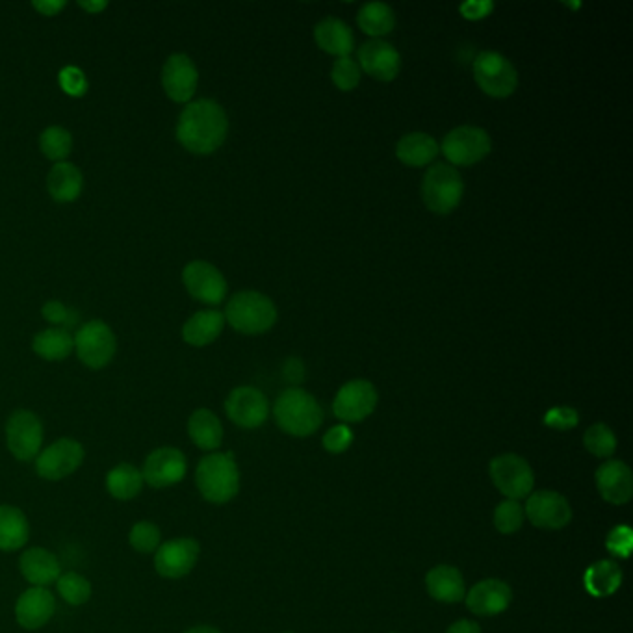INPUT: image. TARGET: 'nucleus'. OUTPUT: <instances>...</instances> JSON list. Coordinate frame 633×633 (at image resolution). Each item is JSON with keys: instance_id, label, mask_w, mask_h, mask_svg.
<instances>
[{"instance_id": "b1692460", "label": "nucleus", "mask_w": 633, "mask_h": 633, "mask_svg": "<svg viewBox=\"0 0 633 633\" xmlns=\"http://www.w3.org/2000/svg\"><path fill=\"white\" fill-rule=\"evenodd\" d=\"M427 593L442 604H457L466 596L465 578L450 565H439L426 576Z\"/></svg>"}, {"instance_id": "6e6552de", "label": "nucleus", "mask_w": 633, "mask_h": 633, "mask_svg": "<svg viewBox=\"0 0 633 633\" xmlns=\"http://www.w3.org/2000/svg\"><path fill=\"white\" fill-rule=\"evenodd\" d=\"M491 478L494 487L504 494L507 500H522L528 498L535 476L530 463L517 453H504L491 461Z\"/></svg>"}, {"instance_id": "2eb2a0df", "label": "nucleus", "mask_w": 633, "mask_h": 633, "mask_svg": "<svg viewBox=\"0 0 633 633\" xmlns=\"http://www.w3.org/2000/svg\"><path fill=\"white\" fill-rule=\"evenodd\" d=\"M524 515L539 530H563L572 520V507L559 492H533L528 498Z\"/></svg>"}, {"instance_id": "c85d7f7f", "label": "nucleus", "mask_w": 633, "mask_h": 633, "mask_svg": "<svg viewBox=\"0 0 633 633\" xmlns=\"http://www.w3.org/2000/svg\"><path fill=\"white\" fill-rule=\"evenodd\" d=\"M223 325H225L223 312H195L194 316L184 323L182 338L186 344H190L194 348H205L221 335Z\"/></svg>"}, {"instance_id": "37998d69", "label": "nucleus", "mask_w": 633, "mask_h": 633, "mask_svg": "<svg viewBox=\"0 0 633 633\" xmlns=\"http://www.w3.org/2000/svg\"><path fill=\"white\" fill-rule=\"evenodd\" d=\"M578 422H580V416H578V411L572 407H554L544 414V424L552 429H559V431L572 429V427L578 426Z\"/></svg>"}, {"instance_id": "f704fd0d", "label": "nucleus", "mask_w": 633, "mask_h": 633, "mask_svg": "<svg viewBox=\"0 0 633 633\" xmlns=\"http://www.w3.org/2000/svg\"><path fill=\"white\" fill-rule=\"evenodd\" d=\"M56 591H58V595L62 596L65 604L75 606V608L84 606L93 595L90 580L78 572L60 574V578L56 580Z\"/></svg>"}, {"instance_id": "2f4dec72", "label": "nucleus", "mask_w": 633, "mask_h": 633, "mask_svg": "<svg viewBox=\"0 0 633 633\" xmlns=\"http://www.w3.org/2000/svg\"><path fill=\"white\" fill-rule=\"evenodd\" d=\"M32 349L45 361H64L73 353L75 340L67 329L52 327L34 336Z\"/></svg>"}, {"instance_id": "6ab92c4d", "label": "nucleus", "mask_w": 633, "mask_h": 633, "mask_svg": "<svg viewBox=\"0 0 633 633\" xmlns=\"http://www.w3.org/2000/svg\"><path fill=\"white\" fill-rule=\"evenodd\" d=\"M56 600L47 587H28L15 602V621L28 632H34L51 622Z\"/></svg>"}, {"instance_id": "f8f14e48", "label": "nucleus", "mask_w": 633, "mask_h": 633, "mask_svg": "<svg viewBox=\"0 0 633 633\" xmlns=\"http://www.w3.org/2000/svg\"><path fill=\"white\" fill-rule=\"evenodd\" d=\"M140 470L145 485L153 489H169L184 479L188 472V461L179 448L162 446L145 457Z\"/></svg>"}, {"instance_id": "20e7f679", "label": "nucleus", "mask_w": 633, "mask_h": 633, "mask_svg": "<svg viewBox=\"0 0 633 633\" xmlns=\"http://www.w3.org/2000/svg\"><path fill=\"white\" fill-rule=\"evenodd\" d=\"M223 316L242 335H262L277 322V307L268 296L246 290L234 294Z\"/></svg>"}, {"instance_id": "dca6fc26", "label": "nucleus", "mask_w": 633, "mask_h": 633, "mask_svg": "<svg viewBox=\"0 0 633 633\" xmlns=\"http://www.w3.org/2000/svg\"><path fill=\"white\" fill-rule=\"evenodd\" d=\"M182 283L192 298L207 305H220L227 296V281L223 273L205 260L190 262L182 272Z\"/></svg>"}, {"instance_id": "0eeeda50", "label": "nucleus", "mask_w": 633, "mask_h": 633, "mask_svg": "<svg viewBox=\"0 0 633 633\" xmlns=\"http://www.w3.org/2000/svg\"><path fill=\"white\" fill-rule=\"evenodd\" d=\"M84 446L75 439L54 440L34 459L36 474L45 481H62L77 472L84 463Z\"/></svg>"}, {"instance_id": "c9c22d12", "label": "nucleus", "mask_w": 633, "mask_h": 633, "mask_svg": "<svg viewBox=\"0 0 633 633\" xmlns=\"http://www.w3.org/2000/svg\"><path fill=\"white\" fill-rule=\"evenodd\" d=\"M39 147L41 153L52 162H65V158L73 151V136L64 127H49L41 132Z\"/></svg>"}, {"instance_id": "72a5a7b5", "label": "nucleus", "mask_w": 633, "mask_h": 633, "mask_svg": "<svg viewBox=\"0 0 633 633\" xmlns=\"http://www.w3.org/2000/svg\"><path fill=\"white\" fill-rule=\"evenodd\" d=\"M622 570L615 561H598L585 572V589L593 596H609L619 591Z\"/></svg>"}, {"instance_id": "9b49d317", "label": "nucleus", "mask_w": 633, "mask_h": 633, "mask_svg": "<svg viewBox=\"0 0 633 633\" xmlns=\"http://www.w3.org/2000/svg\"><path fill=\"white\" fill-rule=\"evenodd\" d=\"M73 340H75L78 359L91 370H101L104 366H108L116 355V335L101 320L84 323Z\"/></svg>"}, {"instance_id": "a878e982", "label": "nucleus", "mask_w": 633, "mask_h": 633, "mask_svg": "<svg viewBox=\"0 0 633 633\" xmlns=\"http://www.w3.org/2000/svg\"><path fill=\"white\" fill-rule=\"evenodd\" d=\"M30 539V522L15 505H0V552H17Z\"/></svg>"}, {"instance_id": "7c9ffc66", "label": "nucleus", "mask_w": 633, "mask_h": 633, "mask_svg": "<svg viewBox=\"0 0 633 633\" xmlns=\"http://www.w3.org/2000/svg\"><path fill=\"white\" fill-rule=\"evenodd\" d=\"M106 491L117 500V502H130L142 492L143 481L142 470L138 466L130 463H119L106 474Z\"/></svg>"}, {"instance_id": "ddd939ff", "label": "nucleus", "mask_w": 633, "mask_h": 633, "mask_svg": "<svg viewBox=\"0 0 633 633\" xmlns=\"http://www.w3.org/2000/svg\"><path fill=\"white\" fill-rule=\"evenodd\" d=\"M201 546L192 537H177L160 544L155 552V570L166 580H181L195 569Z\"/></svg>"}, {"instance_id": "f3484780", "label": "nucleus", "mask_w": 633, "mask_h": 633, "mask_svg": "<svg viewBox=\"0 0 633 633\" xmlns=\"http://www.w3.org/2000/svg\"><path fill=\"white\" fill-rule=\"evenodd\" d=\"M225 413L236 426L257 429L268 420L270 403L259 388L238 387L225 401Z\"/></svg>"}, {"instance_id": "7ed1b4c3", "label": "nucleus", "mask_w": 633, "mask_h": 633, "mask_svg": "<svg viewBox=\"0 0 633 633\" xmlns=\"http://www.w3.org/2000/svg\"><path fill=\"white\" fill-rule=\"evenodd\" d=\"M273 416L277 426L292 437L314 435L323 422L320 403L303 388H286L275 401Z\"/></svg>"}, {"instance_id": "79ce46f5", "label": "nucleus", "mask_w": 633, "mask_h": 633, "mask_svg": "<svg viewBox=\"0 0 633 633\" xmlns=\"http://www.w3.org/2000/svg\"><path fill=\"white\" fill-rule=\"evenodd\" d=\"M353 442V431L346 424L331 427L323 435V448L329 453H344Z\"/></svg>"}, {"instance_id": "cd10ccee", "label": "nucleus", "mask_w": 633, "mask_h": 633, "mask_svg": "<svg viewBox=\"0 0 633 633\" xmlns=\"http://www.w3.org/2000/svg\"><path fill=\"white\" fill-rule=\"evenodd\" d=\"M84 188L82 171L69 162H58L52 166L47 177V190L54 201L71 203L77 201Z\"/></svg>"}, {"instance_id": "a19ab883", "label": "nucleus", "mask_w": 633, "mask_h": 633, "mask_svg": "<svg viewBox=\"0 0 633 633\" xmlns=\"http://www.w3.org/2000/svg\"><path fill=\"white\" fill-rule=\"evenodd\" d=\"M60 86L71 97H82L88 91V78L75 65L64 67L60 71Z\"/></svg>"}, {"instance_id": "4468645a", "label": "nucleus", "mask_w": 633, "mask_h": 633, "mask_svg": "<svg viewBox=\"0 0 633 633\" xmlns=\"http://www.w3.org/2000/svg\"><path fill=\"white\" fill-rule=\"evenodd\" d=\"M377 400V390L370 381L355 379L336 392L333 413L346 424H357L374 413Z\"/></svg>"}, {"instance_id": "c756f323", "label": "nucleus", "mask_w": 633, "mask_h": 633, "mask_svg": "<svg viewBox=\"0 0 633 633\" xmlns=\"http://www.w3.org/2000/svg\"><path fill=\"white\" fill-rule=\"evenodd\" d=\"M188 435L199 450L214 452L223 442L221 420L208 409H197L188 420Z\"/></svg>"}, {"instance_id": "49530a36", "label": "nucleus", "mask_w": 633, "mask_h": 633, "mask_svg": "<svg viewBox=\"0 0 633 633\" xmlns=\"http://www.w3.org/2000/svg\"><path fill=\"white\" fill-rule=\"evenodd\" d=\"M492 10H494V4L489 0H485V2L483 0H470L461 6L463 17L470 19V21H479V19L489 17Z\"/></svg>"}, {"instance_id": "473e14b6", "label": "nucleus", "mask_w": 633, "mask_h": 633, "mask_svg": "<svg viewBox=\"0 0 633 633\" xmlns=\"http://www.w3.org/2000/svg\"><path fill=\"white\" fill-rule=\"evenodd\" d=\"M357 23L364 34L381 39L394 30L396 13L385 2H368L359 10Z\"/></svg>"}, {"instance_id": "bb28decb", "label": "nucleus", "mask_w": 633, "mask_h": 633, "mask_svg": "<svg viewBox=\"0 0 633 633\" xmlns=\"http://www.w3.org/2000/svg\"><path fill=\"white\" fill-rule=\"evenodd\" d=\"M314 39L318 47L336 58L349 56L353 51V32L344 21L336 17H327L314 28Z\"/></svg>"}, {"instance_id": "8fccbe9b", "label": "nucleus", "mask_w": 633, "mask_h": 633, "mask_svg": "<svg viewBox=\"0 0 633 633\" xmlns=\"http://www.w3.org/2000/svg\"><path fill=\"white\" fill-rule=\"evenodd\" d=\"M446 633H481L478 622L474 621H457L453 622Z\"/></svg>"}, {"instance_id": "4c0bfd02", "label": "nucleus", "mask_w": 633, "mask_h": 633, "mask_svg": "<svg viewBox=\"0 0 633 633\" xmlns=\"http://www.w3.org/2000/svg\"><path fill=\"white\" fill-rule=\"evenodd\" d=\"M583 444L587 452L600 459H608L617 450V437L606 424H595L583 435Z\"/></svg>"}, {"instance_id": "f03ea898", "label": "nucleus", "mask_w": 633, "mask_h": 633, "mask_svg": "<svg viewBox=\"0 0 633 633\" xmlns=\"http://www.w3.org/2000/svg\"><path fill=\"white\" fill-rule=\"evenodd\" d=\"M195 485L210 504H229L240 491V470L231 452L208 453L195 468Z\"/></svg>"}, {"instance_id": "1a4fd4ad", "label": "nucleus", "mask_w": 633, "mask_h": 633, "mask_svg": "<svg viewBox=\"0 0 633 633\" xmlns=\"http://www.w3.org/2000/svg\"><path fill=\"white\" fill-rule=\"evenodd\" d=\"M491 136L487 130L463 125L450 130L442 140L440 151L450 162V166H474L491 153Z\"/></svg>"}, {"instance_id": "de8ad7c7", "label": "nucleus", "mask_w": 633, "mask_h": 633, "mask_svg": "<svg viewBox=\"0 0 633 633\" xmlns=\"http://www.w3.org/2000/svg\"><path fill=\"white\" fill-rule=\"evenodd\" d=\"M283 372H285L286 381H290L294 385L301 383L303 377H305V368H303V362L299 361V359H288Z\"/></svg>"}, {"instance_id": "423d86ee", "label": "nucleus", "mask_w": 633, "mask_h": 633, "mask_svg": "<svg viewBox=\"0 0 633 633\" xmlns=\"http://www.w3.org/2000/svg\"><path fill=\"white\" fill-rule=\"evenodd\" d=\"M472 69H474V78L479 88L489 97L505 99L517 90V69L500 52H479Z\"/></svg>"}, {"instance_id": "9d476101", "label": "nucleus", "mask_w": 633, "mask_h": 633, "mask_svg": "<svg viewBox=\"0 0 633 633\" xmlns=\"http://www.w3.org/2000/svg\"><path fill=\"white\" fill-rule=\"evenodd\" d=\"M6 444L17 461H34L43 450V424L38 414L26 409L12 413L6 422Z\"/></svg>"}, {"instance_id": "3c124183", "label": "nucleus", "mask_w": 633, "mask_h": 633, "mask_svg": "<svg viewBox=\"0 0 633 633\" xmlns=\"http://www.w3.org/2000/svg\"><path fill=\"white\" fill-rule=\"evenodd\" d=\"M106 6H108V2H80V8H84L86 12L90 13L103 12Z\"/></svg>"}, {"instance_id": "393cba45", "label": "nucleus", "mask_w": 633, "mask_h": 633, "mask_svg": "<svg viewBox=\"0 0 633 633\" xmlns=\"http://www.w3.org/2000/svg\"><path fill=\"white\" fill-rule=\"evenodd\" d=\"M440 147L433 136L426 132L405 134L396 145V156L409 168H424L439 156Z\"/></svg>"}, {"instance_id": "f257e3e1", "label": "nucleus", "mask_w": 633, "mask_h": 633, "mask_svg": "<svg viewBox=\"0 0 633 633\" xmlns=\"http://www.w3.org/2000/svg\"><path fill=\"white\" fill-rule=\"evenodd\" d=\"M229 119L214 99L188 103L177 121V140L194 155H212L227 140Z\"/></svg>"}, {"instance_id": "412c9836", "label": "nucleus", "mask_w": 633, "mask_h": 633, "mask_svg": "<svg viewBox=\"0 0 633 633\" xmlns=\"http://www.w3.org/2000/svg\"><path fill=\"white\" fill-rule=\"evenodd\" d=\"M466 608L478 617H494L504 613L513 600V591L502 580H483L476 583L465 596Z\"/></svg>"}, {"instance_id": "864d4df0", "label": "nucleus", "mask_w": 633, "mask_h": 633, "mask_svg": "<svg viewBox=\"0 0 633 633\" xmlns=\"http://www.w3.org/2000/svg\"><path fill=\"white\" fill-rule=\"evenodd\" d=\"M285 633H292V632H285Z\"/></svg>"}, {"instance_id": "5701e85b", "label": "nucleus", "mask_w": 633, "mask_h": 633, "mask_svg": "<svg viewBox=\"0 0 633 633\" xmlns=\"http://www.w3.org/2000/svg\"><path fill=\"white\" fill-rule=\"evenodd\" d=\"M19 570L30 587H49L60 578L62 567L51 550L34 546L19 557Z\"/></svg>"}, {"instance_id": "ea45409f", "label": "nucleus", "mask_w": 633, "mask_h": 633, "mask_svg": "<svg viewBox=\"0 0 633 633\" xmlns=\"http://www.w3.org/2000/svg\"><path fill=\"white\" fill-rule=\"evenodd\" d=\"M331 80L340 91H353L361 84V67L349 56L336 58L331 69Z\"/></svg>"}, {"instance_id": "09e8293b", "label": "nucleus", "mask_w": 633, "mask_h": 633, "mask_svg": "<svg viewBox=\"0 0 633 633\" xmlns=\"http://www.w3.org/2000/svg\"><path fill=\"white\" fill-rule=\"evenodd\" d=\"M41 15H47V17H54L56 13L62 12L65 8V2L60 0H39L32 4Z\"/></svg>"}, {"instance_id": "39448f33", "label": "nucleus", "mask_w": 633, "mask_h": 633, "mask_svg": "<svg viewBox=\"0 0 633 633\" xmlns=\"http://www.w3.org/2000/svg\"><path fill=\"white\" fill-rule=\"evenodd\" d=\"M465 194V182L457 169L450 164H433L427 169L422 181V199L426 207L446 216L461 205Z\"/></svg>"}, {"instance_id": "4be33fe9", "label": "nucleus", "mask_w": 633, "mask_h": 633, "mask_svg": "<svg viewBox=\"0 0 633 633\" xmlns=\"http://www.w3.org/2000/svg\"><path fill=\"white\" fill-rule=\"evenodd\" d=\"M596 487L600 496L613 505L628 504L633 494V474L622 461H608L596 470Z\"/></svg>"}, {"instance_id": "a211bd4d", "label": "nucleus", "mask_w": 633, "mask_h": 633, "mask_svg": "<svg viewBox=\"0 0 633 633\" xmlns=\"http://www.w3.org/2000/svg\"><path fill=\"white\" fill-rule=\"evenodd\" d=\"M199 84V73L188 54H171L162 67V88L171 101L190 103Z\"/></svg>"}, {"instance_id": "e433bc0d", "label": "nucleus", "mask_w": 633, "mask_h": 633, "mask_svg": "<svg viewBox=\"0 0 633 633\" xmlns=\"http://www.w3.org/2000/svg\"><path fill=\"white\" fill-rule=\"evenodd\" d=\"M130 548L138 554H155L158 546L162 544V531L151 520L136 522L129 531Z\"/></svg>"}, {"instance_id": "a18cd8bd", "label": "nucleus", "mask_w": 633, "mask_h": 633, "mask_svg": "<svg viewBox=\"0 0 633 633\" xmlns=\"http://www.w3.org/2000/svg\"><path fill=\"white\" fill-rule=\"evenodd\" d=\"M41 314H43V318H45L47 322L56 323V325H65V327L73 325V323L78 320L77 312L69 311L64 303H60V301H49V303H45L43 309H41Z\"/></svg>"}, {"instance_id": "aec40b11", "label": "nucleus", "mask_w": 633, "mask_h": 633, "mask_svg": "<svg viewBox=\"0 0 633 633\" xmlns=\"http://www.w3.org/2000/svg\"><path fill=\"white\" fill-rule=\"evenodd\" d=\"M359 67L381 82H392L400 75L401 56L394 45L383 39H370L359 49Z\"/></svg>"}, {"instance_id": "603ef678", "label": "nucleus", "mask_w": 633, "mask_h": 633, "mask_svg": "<svg viewBox=\"0 0 633 633\" xmlns=\"http://www.w3.org/2000/svg\"><path fill=\"white\" fill-rule=\"evenodd\" d=\"M184 633H221L218 628L214 626H207V624H201V626H194L190 630H186Z\"/></svg>"}, {"instance_id": "58836bf2", "label": "nucleus", "mask_w": 633, "mask_h": 633, "mask_svg": "<svg viewBox=\"0 0 633 633\" xmlns=\"http://www.w3.org/2000/svg\"><path fill=\"white\" fill-rule=\"evenodd\" d=\"M524 507L515 500H505L494 509V526L500 533H517L524 524Z\"/></svg>"}, {"instance_id": "c03bdc74", "label": "nucleus", "mask_w": 633, "mask_h": 633, "mask_svg": "<svg viewBox=\"0 0 633 633\" xmlns=\"http://www.w3.org/2000/svg\"><path fill=\"white\" fill-rule=\"evenodd\" d=\"M633 546V533L628 526H617L608 535V550L617 557L630 556Z\"/></svg>"}]
</instances>
